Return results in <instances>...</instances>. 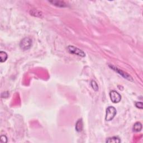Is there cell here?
Listing matches in <instances>:
<instances>
[{"instance_id": "cell-1", "label": "cell", "mask_w": 143, "mask_h": 143, "mask_svg": "<svg viewBox=\"0 0 143 143\" xmlns=\"http://www.w3.org/2000/svg\"><path fill=\"white\" fill-rule=\"evenodd\" d=\"M32 39L30 38H25L20 41V47L23 50H27L32 47Z\"/></svg>"}, {"instance_id": "cell-11", "label": "cell", "mask_w": 143, "mask_h": 143, "mask_svg": "<svg viewBox=\"0 0 143 143\" xmlns=\"http://www.w3.org/2000/svg\"><path fill=\"white\" fill-rule=\"evenodd\" d=\"M91 86L93 89L95 91H97L98 90V85L95 80H92L91 83Z\"/></svg>"}, {"instance_id": "cell-13", "label": "cell", "mask_w": 143, "mask_h": 143, "mask_svg": "<svg viewBox=\"0 0 143 143\" xmlns=\"http://www.w3.org/2000/svg\"><path fill=\"white\" fill-rule=\"evenodd\" d=\"M135 106L138 108L142 109V103L141 102H136L135 103Z\"/></svg>"}, {"instance_id": "cell-6", "label": "cell", "mask_w": 143, "mask_h": 143, "mask_svg": "<svg viewBox=\"0 0 143 143\" xmlns=\"http://www.w3.org/2000/svg\"><path fill=\"white\" fill-rule=\"evenodd\" d=\"M50 3L54 5V6L60 7H64L67 6V4L64 1H52L49 2Z\"/></svg>"}, {"instance_id": "cell-4", "label": "cell", "mask_w": 143, "mask_h": 143, "mask_svg": "<svg viewBox=\"0 0 143 143\" xmlns=\"http://www.w3.org/2000/svg\"><path fill=\"white\" fill-rule=\"evenodd\" d=\"M110 97L112 102L114 103H119L121 100V96L116 91H112L110 93Z\"/></svg>"}, {"instance_id": "cell-8", "label": "cell", "mask_w": 143, "mask_h": 143, "mask_svg": "<svg viewBox=\"0 0 143 143\" xmlns=\"http://www.w3.org/2000/svg\"><path fill=\"white\" fill-rule=\"evenodd\" d=\"M106 142L108 143H119L121 142V140L118 137L113 136L111 137H108L106 140Z\"/></svg>"}, {"instance_id": "cell-10", "label": "cell", "mask_w": 143, "mask_h": 143, "mask_svg": "<svg viewBox=\"0 0 143 143\" xmlns=\"http://www.w3.org/2000/svg\"><path fill=\"white\" fill-rule=\"evenodd\" d=\"M7 57H8V55H7V54L6 52L3 51H0V62L1 63H4V62L6 61L7 59Z\"/></svg>"}, {"instance_id": "cell-5", "label": "cell", "mask_w": 143, "mask_h": 143, "mask_svg": "<svg viewBox=\"0 0 143 143\" xmlns=\"http://www.w3.org/2000/svg\"><path fill=\"white\" fill-rule=\"evenodd\" d=\"M109 66L110 67L111 69H112L113 70H114V71H115L116 72H118V73H119L122 77H123L124 78H126V79H128L129 80H131V81L132 80V78L131 77V76H130V75H129L128 74H127L126 73H125L124 71L118 69V68H116V67H114L113 66Z\"/></svg>"}, {"instance_id": "cell-2", "label": "cell", "mask_w": 143, "mask_h": 143, "mask_svg": "<svg viewBox=\"0 0 143 143\" xmlns=\"http://www.w3.org/2000/svg\"><path fill=\"white\" fill-rule=\"evenodd\" d=\"M67 49V51H68L70 54H74V55H77L81 57H84L85 55V54L83 51L77 47H75L74 46L69 45L68 46Z\"/></svg>"}, {"instance_id": "cell-7", "label": "cell", "mask_w": 143, "mask_h": 143, "mask_svg": "<svg viewBox=\"0 0 143 143\" xmlns=\"http://www.w3.org/2000/svg\"><path fill=\"white\" fill-rule=\"evenodd\" d=\"M83 121L82 119H79L76 124V130L77 132H80L83 130Z\"/></svg>"}, {"instance_id": "cell-9", "label": "cell", "mask_w": 143, "mask_h": 143, "mask_svg": "<svg viewBox=\"0 0 143 143\" xmlns=\"http://www.w3.org/2000/svg\"><path fill=\"white\" fill-rule=\"evenodd\" d=\"M142 129V124L140 122H137L134 125L133 130L135 132H139Z\"/></svg>"}, {"instance_id": "cell-3", "label": "cell", "mask_w": 143, "mask_h": 143, "mask_svg": "<svg viewBox=\"0 0 143 143\" xmlns=\"http://www.w3.org/2000/svg\"><path fill=\"white\" fill-rule=\"evenodd\" d=\"M116 110L115 107L113 106H110V107H107L106 109V117L105 120L106 121H110L112 120L114 118H115V115H116Z\"/></svg>"}, {"instance_id": "cell-12", "label": "cell", "mask_w": 143, "mask_h": 143, "mask_svg": "<svg viewBox=\"0 0 143 143\" xmlns=\"http://www.w3.org/2000/svg\"><path fill=\"white\" fill-rule=\"evenodd\" d=\"M0 140L2 142H7V138L5 135H2L0 137Z\"/></svg>"}]
</instances>
